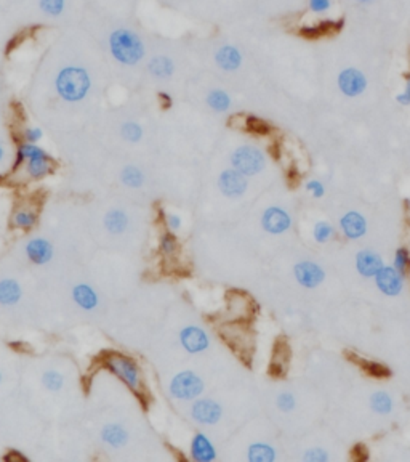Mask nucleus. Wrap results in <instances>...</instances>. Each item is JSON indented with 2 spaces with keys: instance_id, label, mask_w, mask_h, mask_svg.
Masks as SVG:
<instances>
[{
  "instance_id": "nucleus-1",
  "label": "nucleus",
  "mask_w": 410,
  "mask_h": 462,
  "mask_svg": "<svg viewBox=\"0 0 410 462\" xmlns=\"http://www.w3.org/2000/svg\"><path fill=\"white\" fill-rule=\"evenodd\" d=\"M104 371L116 378L138 398L146 397V379L141 366L133 356L121 351H108L101 358Z\"/></svg>"
},
{
  "instance_id": "nucleus-2",
  "label": "nucleus",
  "mask_w": 410,
  "mask_h": 462,
  "mask_svg": "<svg viewBox=\"0 0 410 462\" xmlns=\"http://www.w3.org/2000/svg\"><path fill=\"white\" fill-rule=\"evenodd\" d=\"M25 169L27 178L40 182L55 172V159L39 143L20 141L16 146L13 169Z\"/></svg>"
},
{
  "instance_id": "nucleus-3",
  "label": "nucleus",
  "mask_w": 410,
  "mask_h": 462,
  "mask_svg": "<svg viewBox=\"0 0 410 462\" xmlns=\"http://www.w3.org/2000/svg\"><path fill=\"white\" fill-rule=\"evenodd\" d=\"M109 51L119 65L135 66L145 58V42L135 31L128 27H117L109 36Z\"/></svg>"
},
{
  "instance_id": "nucleus-4",
  "label": "nucleus",
  "mask_w": 410,
  "mask_h": 462,
  "mask_svg": "<svg viewBox=\"0 0 410 462\" xmlns=\"http://www.w3.org/2000/svg\"><path fill=\"white\" fill-rule=\"evenodd\" d=\"M92 87L87 71L77 66H66L56 76L55 90L66 103H79L87 97Z\"/></svg>"
},
{
  "instance_id": "nucleus-5",
  "label": "nucleus",
  "mask_w": 410,
  "mask_h": 462,
  "mask_svg": "<svg viewBox=\"0 0 410 462\" xmlns=\"http://www.w3.org/2000/svg\"><path fill=\"white\" fill-rule=\"evenodd\" d=\"M205 392V380L193 369L178 371L171 376L167 384V395L176 403H193Z\"/></svg>"
},
{
  "instance_id": "nucleus-6",
  "label": "nucleus",
  "mask_w": 410,
  "mask_h": 462,
  "mask_svg": "<svg viewBox=\"0 0 410 462\" xmlns=\"http://www.w3.org/2000/svg\"><path fill=\"white\" fill-rule=\"evenodd\" d=\"M188 416L191 422L200 428L215 427L223 421L225 408L217 398L202 395V397L195 398L193 403H189Z\"/></svg>"
},
{
  "instance_id": "nucleus-7",
  "label": "nucleus",
  "mask_w": 410,
  "mask_h": 462,
  "mask_svg": "<svg viewBox=\"0 0 410 462\" xmlns=\"http://www.w3.org/2000/svg\"><path fill=\"white\" fill-rule=\"evenodd\" d=\"M178 344L191 356L204 355L212 349V337L202 325L189 323L178 331Z\"/></svg>"
},
{
  "instance_id": "nucleus-8",
  "label": "nucleus",
  "mask_w": 410,
  "mask_h": 462,
  "mask_svg": "<svg viewBox=\"0 0 410 462\" xmlns=\"http://www.w3.org/2000/svg\"><path fill=\"white\" fill-rule=\"evenodd\" d=\"M230 161L231 168L239 170L241 174L245 175V177H254V175L260 174L266 165V158L263 151L252 145L237 146L236 150L231 152Z\"/></svg>"
},
{
  "instance_id": "nucleus-9",
  "label": "nucleus",
  "mask_w": 410,
  "mask_h": 462,
  "mask_svg": "<svg viewBox=\"0 0 410 462\" xmlns=\"http://www.w3.org/2000/svg\"><path fill=\"white\" fill-rule=\"evenodd\" d=\"M23 255L34 266H47L55 260L56 247L49 238L45 236H31L23 244Z\"/></svg>"
},
{
  "instance_id": "nucleus-10",
  "label": "nucleus",
  "mask_w": 410,
  "mask_h": 462,
  "mask_svg": "<svg viewBox=\"0 0 410 462\" xmlns=\"http://www.w3.org/2000/svg\"><path fill=\"white\" fill-rule=\"evenodd\" d=\"M188 457L193 462H213L218 459V448L207 432L197 430L189 438Z\"/></svg>"
},
{
  "instance_id": "nucleus-11",
  "label": "nucleus",
  "mask_w": 410,
  "mask_h": 462,
  "mask_svg": "<svg viewBox=\"0 0 410 462\" xmlns=\"http://www.w3.org/2000/svg\"><path fill=\"white\" fill-rule=\"evenodd\" d=\"M217 185L223 196L237 199L244 196L247 189H249V177H245L244 174H241L234 168H226L218 175Z\"/></svg>"
},
{
  "instance_id": "nucleus-12",
  "label": "nucleus",
  "mask_w": 410,
  "mask_h": 462,
  "mask_svg": "<svg viewBox=\"0 0 410 462\" xmlns=\"http://www.w3.org/2000/svg\"><path fill=\"white\" fill-rule=\"evenodd\" d=\"M337 84L340 92L345 95V97L356 98L365 92L367 78L361 69L345 68L340 74H338Z\"/></svg>"
},
{
  "instance_id": "nucleus-13",
  "label": "nucleus",
  "mask_w": 410,
  "mask_h": 462,
  "mask_svg": "<svg viewBox=\"0 0 410 462\" xmlns=\"http://www.w3.org/2000/svg\"><path fill=\"white\" fill-rule=\"evenodd\" d=\"M130 440V432L122 422H106L99 428V441L108 450H122Z\"/></svg>"
},
{
  "instance_id": "nucleus-14",
  "label": "nucleus",
  "mask_w": 410,
  "mask_h": 462,
  "mask_svg": "<svg viewBox=\"0 0 410 462\" xmlns=\"http://www.w3.org/2000/svg\"><path fill=\"white\" fill-rule=\"evenodd\" d=\"M71 299H73L74 305L85 313L97 312L99 307V294L95 286L85 281L75 283L71 289Z\"/></svg>"
},
{
  "instance_id": "nucleus-15",
  "label": "nucleus",
  "mask_w": 410,
  "mask_h": 462,
  "mask_svg": "<svg viewBox=\"0 0 410 462\" xmlns=\"http://www.w3.org/2000/svg\"><path fill=\"white\" fill-rule=\"evenodd\" d=\"M290 225H292V217L282 207L271 206L261 216V227L269 235H280V233L287 231Z\"/></svg>"
},
{
  "instance_id": "nucleus-16",
  "label": "nucleus",
  "mask_w": 410,
  "mask_h": 462,
  "mask_svg": "<svg viewBox=\"0 0 410 462\" xmlns=\"http://www.w3.org/2000/svg\"><path fill=\"white\" fill-rule=\"evenodd\" d=\"M376 288H378L385 295L394 297L402 292L404 288V275H400L394 266H383L375 276Z\"/></svg>"
},
{
  "instance_id": "nucleus-17",
  "label": "nucleus",
  "mask_w": 410,
  "mask_h": 462,
  "mask_svg": "<svg viewBox=\"0 0 410 462\" xmlns=\"http://www.w3.org/2000/svg\"><path fill=\"white\" fill-rule=\"evenodd\" d=\"M293 273L298 284L308 289L317 288L324 281V278H326L322 266L314 264V262H300V264L295 265Z\"/></svg>"
},
{
  "instance_id": "nucleus-18",
  "label": "nucleus",
  "mask_w": 410,
  "mask_h": 462,
  "mask_svg": "<svg viewBox=\"0 0 410 462\" xmlns=\"http://www.w3.org/2000/svg\"><path fill=\"white\" fill-rule=\"evenodd\" d=\"M39 212L31 206H16L10 216V228L15 231L29 233L37 227Z\"/></svg>"
},
{
  "instance_id": "nucleus-19",
  "label": "nucleus",
  "mask_w": 410,
  "mask_h": 462,
  "mask_svg": "<svg viewBox=\"0 0 410 462\" xmlns=\"http://www.w3.org/2000/svg\"><path fill=\"white\" fill-rule=\"evenodd\" d=\"M215 63L226 73L237 71L242 65V54L234 45H223L215 51Z\"/></svg>"
},
{
  "instance_id": "nucleus-20",
  "label": "nucleus",
  "mask_w": 410,
  "mask_h": 462,
  "mask_svg": "<svg viewBox=\"0 0 410 462\" xmlns=\"http://www.w3.org/2000/svg\"><path fill=\"white\" fill-rule=\"evenodd\" d=\"M103 223L109 235L121 236L122 233H125L128 230V227H130V217H128L127 212L122 211V209L112 207L104 213Z\"/></svg>"
},
{
  "instance_id": "nucleus-21",
  "label": "nucleus",
  "mask_w": 410,
  "mask_h": 462,
  "mask_svg": "<svg viewBox=\"0 0 410 462\" xmlns=\"http://www.w3.org/2000/svg\"><path fill=\"white\" fill-rule=\"evenodd\" d=\"M340 228L346 238H350V240H359V238L365 235L367 222L364 216H361L359 212H348L341 217Z\"/></svg>"
},
{
  "instance_id": "nucleus-22",
  "label": "nucleus",
  "mask_w": 410,
  "mask_h": 462,
  "mask_svg": "<svg viewBox=\"0 0 410 462\" xmlns=\"http://www.w3.org/2000/svg\"><path fill=\"white\" fill-rule=\"evenodd\" d=\"M356 268L365 278H375L378 271L383 268L381 257L372 251H362L356 255Z\"/></svg>"
},
{
  "instance_id": "nucleus-23",
  "label": "nucleus",
  "mask_w": 410,
  "mask_h": 462,
  "mask_svg": "<svg viewBox=\"0 0 410 462\" xmlns=\"http://www.w3.org/2000/svg\"><path fill=\"white\" fill-rule=\"evenodd\" d=\"M21 284L16 279H0V307L13 308L21 300Z\"/></svg>"
},
{
  "instance_id": "nucleus-24",
  "label": "nucleus",
  "mask_w": 410,
  "mask_h": 462,
  "mask_svg": "<svg viewBox=\"0 0 410 462\" xmlns=\"http://www.w3.org/2000/svg\"><path fill=\"white\" fill-rule=\"evenodd\" d=\"M205 103H207V106L217 114H226L230 113L232 108L231 95L223 89L208 90L207 95H205Z\"/></svg>"
},
{
  "instance_id": "nucleus-25",
  "label": "nucleus",
  "mask_w": 410,
  "mask_h": 462,
  "mask_svg": "<svg viewBox=\"0 0 410 462\" xmlns=\"http://www.w3.org/2000/svg\"><path fill=\"white\" fill-rule=\"evenodd\" d=\"M119 180L123 187L128 189H140L145 187L146 183V174L141 168H138L135 164H127L123 165L119 172Z\"/></svg>"
},
{
  "instance_id": "nucleus-26",
  "label": "nucleus",
  "mask_w": 410,
  "mask_h": 462,
  "mask_svg": "<svg viewBox=\"0 0 410 462\" xmlns=\"http://www.w3.org/2000/svg\"><path fill=\"white\" fill-rule=\"evenodd\" d=\"M40 384L47 392L58 393L66 387V376L56 368L44 369L40 374Z\"/></svg>"
},
{
  "instance_id": "nucleus-27",
  "label": "nucleus",
  "mask_w": 410,
  "mask_h": 462,
  "mask_svg": "<svg viewBox=\"0 0 410 462\" xmlns=\"http://www.w3.org/2000/svg\"><path fill=\"white\" fill-rule=\"evenodd\" d=\"M157 249H159V254L164 257V259L170 260L175 259L180 252V241L178 236L171 231H162L159 235V240H157Z\"/></svg>"
},
{
  "instance_id": "nucleus-28",
  "label": "nucleus",
  "mask_w": 410,
  "mask_h": 462,
  "mask_svg": "<svg viewBox=\"0 0 410 462\" xmlns=\"http://www.w3.org/2000/svg\"><path fill=\"white\" fill-rule=\"evenodd\" d=\"M341 26V21H322V23H316V25H309V26H302L300 27V36L303 37V39H308V41H316L319 37L328 34V32H332L333 30Z\"/></svg>"
},
{
  "instance_id": "nucleus-29",
  "label": "nucleus",
  "mask_w": 410,
  "mask_h": 462,
  "mask_svg": "<svg viewBox=\"0 0 410 462\" xmlns=\"http://www.w3.org/2000/svg\"><path fill=\"white\" fill-rule=\"evenodd\" d=\"M247 459L250 462H273L276 459V450L268 443H252L247 450Z\"/></svg>"
},
{
  "instance_id": "nucleus-30",
  "label": "nucleus",
  "mask_w": 410,
  "mask_h": 462,
  "mask_svg": "<svg viewBox=\"0 0 410 462\" xmlns=\"http://www.w3.org/2000/svg\"><path fill=\"white\" fill-rule=\"evenodd\" d=\"M173 61H171L169 56H156L149 61L147 65V71L152 78L156 79H169L171 74H173Z\"/></svg>"
},
{
  "instance_id": "nucleus-31",
  "label": "nucleus",
  "mask_w": 410,
  "mask_h": 462,
  "mask_svg": "<svg viewBox=\"0 0 410 462\" xmlns=\"http://www.w3.org/2000/svg\"><path fill=\"white\" fill-rule=\"evenodd\" d=\"M119 132H121L122 140L132 143V145H136L145 138V127L136 121H125L119 128Z\"/></svg>"
},
{
  "instance_id": "nucleus-32",
  "label": "nucleus",
  "mask_w": 410,
  "mask_h": 462,
  "mask_svg": "<svg viewBox=\"0 0 410 462\" xmlns=\"http://www.w3.org/2000/svg\"><path fill=\"white\" fill-rule=\"evenodd\" d=\"M370 406L378 414H389L393 411V400L388 393L376 392L370 397Z\"/></svg>"
},
{
  "instance_id": "nucleus-33",
  "label": "nucleus",
  "mask_w": 410,
  "mask_h": 462,
  "mask_svg": "<svg viewBox=\"0 0 410 462\" xmlns=\"http://www.w3.org/2000/svg\"><path fill=\"white\" fill-rule=\"evenodd\" d=\"M162 222H164L165 230L175 233V235H178V233L184 228L183 216H181V213H178V212H175V211L165 212L164 216H162Z\"/></svg>"
},
{
  "instance_id": "nucleus-34",
  "label": "nucleus",
  "mask_w": 410,
  "mask_h": 462,
  "mask_svg": "<svg viewBox=\"0 0 410 462\" xmlns=\"http://www.w3.org/2000/svg\"><path fill=\"white\" fill-rule=\"evenodd\" d=\"M39 7L47 16H60L66 10V0H39Z\"/></svg>"
},
{
  "instance_id": "nucleus-35",
  "label": "nucleus",
  "mask_w": 410,
  "mask_h": 462,
  "mask_svg": "<svg viewBox=\"0 0 410 462\" xmlns=\"http://www.w3.org/2000/svg\"><path fill=\"white\" fill-rule=\"evenodd\" d=\"M393 266L399 271L400 275H407V271L410 268V252L405 247H399L394 254V262Z\"/></svg>"
},
{
  "instance_id": "nucleus-36",
  "label": "nucleus",
  "mask_w": 410,
  "mask_h": 462,
  "mask_svg": "<svg viewBox=\"0 0 410 462\" xmlns=\"http://www.w3.org/2000/svg\"><path fill=\"white\" fill-rule=\"evenodd\" d=\"M44 137L45 133L39 126H26L21 132V141L26 143H40Z\"/></svg>"
},
{
  "instance_id": "nucleus-37",
  "label": "nucleus",
  "mask_w": 410,
  "mask_h": 462,
  "mask_svg": "<svg viewBox=\"0 0 410 462\" xmlns=\"http://www.w3.org/2000/svg\"><path fill=\"white\" fill-rule=\"evenodd\" d=\"M313 235L317 242H327L333 236V228L327 222H319L314 227Z\"/></svg>"
},
{
  "instance_id": "nucleus-38",
  "label": "nucleus",
  "mask_w": 410,
  "mask_h": 462,
  "mask_svg": "<svg viewBox=\"0 0 410 462\" xmlns=\"http://www.w3.org/2000/svg\"><path fill=\"white\" fill-rule=\"evenodd\" d=\"M276 404H278V408L280 409V411H284V413H290L292 411V409L295 408V397L292 393H289V392H284V393H280L278 400H276Z\"/></svg>"
},
{
  "instance_id": "nucleus-39",
  "label": "nucleus",
  "mask_w": 410,
  "mask_h": 462,
  "mask_svg": "<svg viewBox=\"0 0 410 462\" xmlns=\"http://www.w3.org/2000/svg\"><path fill=\"white\" fill-rule=\"evenodd\" d=\"M303 459L308 462H327L328 454L324 450H321V448H313V450L304 452Z\"/></svg>"
},
{
  "instance_id": "nucleus-40",
  "label": "nucleus",
  "mask_w": 410,
  "mask_h": 462,
  "mask_svg": "<svg viewBox=\"0 0 410 462\" xmlns=\"http://www.w3.org/2000/svg\"><path fill=\"white\" fill-rule=\"evenodd\" d=\"M308 5L313 13L322 15V13H327L332 8V0H309Z\"/></svg>"
},
{
  "instance_id": "nucleus-41",
  "label": "nucleus",
  "mask_w": 410,
  "mask_h": 462,
  "mask_svg": "<svg viewBox=\"0 0 410 462\" xmlns=\"http://www.w3.org/2000/svg\"><path fill=\"white\" fill-rule=\"evenodd\" d=\"M304 188H306V192L311 193L314 198H322L324 193H326V188H324V185L319 182V180H309Z\"/></svg>"
},
{
  "instance_id": "nucleus-42",
  "label": "nucleus",
  "mask_w": 410,
  "mask_h": 462,
  "mask_svg": "<svg viewBox=\"0 0 410 462\" xmlns=\"http://www.w3.org/2000/svg\"><path fill=\"white\" fill-rule=\"evenodd\" d=\"M365 369H367V373L375 376V378H385V376L389 374L388 368H385V366L380 363H367Z\"/></svg>"
},
{
  "instance_id": "nucleus-43",
  "label": "nucleus",
  "mask_w": 410,
  "mask_h": 462,
  "mask_svg": "<svg viewBox=\"0 0 410 462\" xmlns=\"http://www.w3.org/2000/svg\"><path fill=\"white\" fill-rule=\"evenodd\" d=\"M396 102H398L400 106H409L410 104V78L405 79V85H404L402 92L396 95Z\"/></svg>"
},
{
  "instance_id": "nucleus-44",
  "label": "nucleus",
  "mask_w": 410,
  "mask_h": 462,
  "mask_svg": "<svg viewBox=\"0 0 410 462\" xmlns=\"http://www.w3.org/2000/svg\"><path fill=\"white\" fill-rule=\"evenodd\" d=\"M160 100H162V102H164L165 106H169V104L171 103V98L167 93H160Z\"/></svg>"
},
{
  "instance_id": "nucleus-45",
  "label": "nucleus",
  "mask_w": 410,
  "mask_h": 462,
  "mask_svg": "<svg viewBox=\"0 0 410 462\" xmlns=\"http://www.w3.org/2000/svg\"><path fill=\"white\" fill-rule=\"evenodd\" d=\"M356 2H359V3H362V5H369V3H372V2H375V0H356Z\"/></svg>"
},
{
  "instance_id": "nucleus-46",
  "label": "nucleus",
  "mask_w": 410,
  "mask_h": 462,
  "mask_svg": "<svg viewBox=\"0 0 410 462\" xmlns=\"http://www.w3.org/2000/svg\"><path fill=\"white\" fill-rule=\"evenodd\" d=\"M3 380H5V374H3V371L0 369V387L3 385Z\"/></svg>"
},
{
  "instance_id": "nucleus-47",
  "label": "nucleus",
  "mask_w": 410,
  "mask_h": 462,
  "mask_svg": "<svg viewBox=\"0 0 410 462\" xmlns=\"http://www.w3.org/2000/svg\"><path fill=\"white\" fill-rule=\"evenodd\" d=\"M3 156H5V150H3V146L0 145V163L3 161Z\"/></svg>"
}]
</instances>
